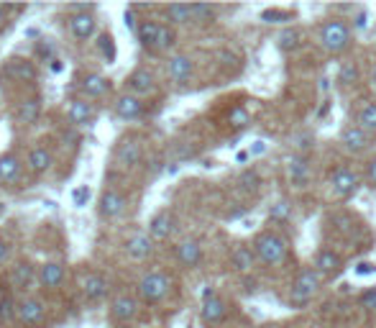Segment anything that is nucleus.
<instances>
[{
  "instance_id": "nucleus-8",
  "label": "nucleus",
  "mask_w": 376,
  "mask_h": 328,
  "mask_svg": "<svg viewBox=\"0 0 376 328\" xmlns=\"http://www.w3.org/2000/svg\"><path fill=\"white\" fill-rule=\"evenodd\" d=\"M126 211V195L118 190H105L97 200V213L103 218H118Z\"/></svg>"
},
{
  "instance_id": "nucleus-30",
  "label": "nucleus",
  "mask_w": 376,
  "mask_h": 328,
  "mask_svg": "<svg viewBox=\"0 0 376 328\" xmlns=\"http://www.w3.org/2000/svg\"><path fill=\"white\" fill-rule=\"evenodd\" d=\"M164 16L174 26H185V23L195 20L192 18V6H187V3H171V6L164 8Z\"/></svg>"
},
{
  "instance_id": "nucleus-10",
  "label": "nucleus",
  "mask_w": 376,
  "mask_h": 328,
  "mask_svg": "<svg viewBox=\"0 0 376 328\" xmlns=\"http://www.w3.org/2000/svg\"><path fill=\"white\" fill-rule=\"evenodd\" d=\"M44 318H47V313H44L42 300L28 298V300H23L21 305H18V321H21L26 328H39L44 323Z\"/></svg>"
},
{
  "instance_id": "nucleus-9",
  "label": "nucleus",
  "mask_w": 376,
  "mask_h": 328,
  "mask_svg": "<svg viewBox=\"0 0 376 328\" xmlns=\"http://www.w3.org/2000/svg\"><path fill=\"white\" fill-rule=\"evenodd\" d=\"M315 269L322 277H335V274L343 272V257L335 249H320L317 257H315Z\"/></svg>"
},
{
  "instance_id": "nucleus-7",
  "label": "nucleus",
  "mask_w": 376,
  "mask_h": 328,
  "mask_svg": "<svg viewBox=\"0 0 376 328\" xmlns=\"http://www.w3.org/2000/svg\"><path fill=\"white\" fill-rule=\"evenodd\" d=\"M341 144L348 154H363L371 146V134H366L361 126H348V129H343Z\"/></svg>"
},
{
  "instance_id": "nucleus-6",
  "label": "nucleus",
  "mask_w": 376,
  "mask_h": 328,
  "mask_svg": "<svg viewBox=\"0 0 376 328\" xmlns=\"http://www.w3.org/2000/svg\"><path fill=\"white\" fill-rule=\"evenodd\" d=\"M330 184H333V192L338 198L348 200L358 192L361 180H358V175H356L353 170H348V167H338V170L333 172V177H330Z\"/></svg>"
},
{
  "instance_id": "nucleus-29",
  "label": "nucleus",
  "mask_w": 376,
  "mask_h": 328,
  "mask_svg": "<svg viewBox=\"0 0 376 328\" xmlns=\"http://www.w3.org/2000/svg\"><path fill=\"white\" fill-rule=\"evenodd\" d=\"M108 293H110V285L103 274H90L87 280H85V295H87L92 303L103 300Z\"/></svg>"
},
{
  "instance_id": "nucleus-34",
  "label": "nucleus",
  "mask_w": 376,
  "mask_h": 328,
  "mask_svg": "<svg viewBox=\"0 0 376 328\" xmlns=\"http://www.w3.org/2000/svg\"><path fill=\"white\" fill-rule=\"evenodd\" d=\"M289 218H292V205L287 200H279L269 208V221H274V223H287Z\"/></svg>"
},
{
  "instance_id": "nucleus-35",
  "label": "nucleus",
  "mask_w": 376,
  "mask_h": 328,
  "mask_svg": "<svg viewBox=\"0 0 376 328\" xmlns=\"http://www.w3.org/2000/svg\"><path fill=\"white\" fill-rule=\"evenodd\" d=\"M358 77H361L358 64H356V62H343L341 72H338V82H341V85H356Z\"/></svg>"
},
{
  "instance_id": "nucleus-38",
  "label": "nucleus",
  "mask_w": 376,
  "mask_h": 328,
  "mask_svg": "<svg viewBox=\"0 0 376 328\" xmlns=\"http://www.w3.org/2000/svg\"><path fill=\"white\" fill-rule=\"evenodd\" d=\"M228 123H231L233 129H243V126L251 123V116H248V110L243 108V105H236V108H231V113H228Z\"/></svg>"
},
{
  "instance_id": "nucleus-25",
  "label": "nucleus",
  "mask_w": 376,
  "mask_h": 328,
  "mask_svg": "<svg viewBox=\"0 0 376 328\" xmlns=\"http://www.w3.org/2000/svg\"><path fill=\"white\" fill-rule=\"evenodd\" d=\"M253 262H256V252H253L251 246H236L231 252V264L236 272H251Z\"/></svg>"
},
{
  "instance_id": "nucleus-37",
  "label": "nucleus",
  "mask_w": 376,
  "mask_h": 328,
  "mask_svg": "<svg viewBox=\"0 0 376 328\" xmlns=\"http://www.w3.org/2000/svg\"><path fill=\"white\" fill-rule=\"evenodd\" d=\"M294 13L292 11H281V8H267L264 13H261V20L264 23H284V20H292Z\"/></svg>"
},
{
  "instance_id": "nucleus-39",
  "label": "nucleus",
  "mask_w": 376,
  "mask_h": 328,
  "mask_svg": "<svg viewBox=\"0 0 376 328\" xmlns=\"http://www.w3.org/2000/svg\"><path fill=\"white\" fill-rule=\"evenodd\" d=\"M39 108H42V105H39V100H36V98H31V100H26L21 108H18V118H21L23 123H34L36 116H39Z\"/></svg>"
},
{
  "instance_id": "nucleus-27",
  "label": "nucleus",
  "mask_w": 376,
  "mask_h": 328,
  "mask_svg": "<svg viewBox=\"0 0 376 328\" xmlns=\"http://www.w3.org/2000/svg\"><path fill=\"white\" fill-rule=\"evenodd\" d=\"M136 310H138V303L133 300L131 295H121V298L113 300V318H116L118 323L131 321V318L136 315Z\"/></svg>"
},
{
  "instance_id": "nucleus-14",
  "label": "nucleus",
  "mask_w": 376,
  "mask_h": 328,
  "mask_svg": "<svg viewBox=\"0 0 376 328\" xmlns=\"http://www.w3.org/2000/svg\"><path fill=\"white\" fill-rule=\"evenodd\" d=\"M287 172H289V180L292 184L297 187H308L310 182V159L305 154H292L287 162Z\"/></svg>"
},
{
  "instance_id": "nucleus-49",
  "label": "nucleus",
  "mask_w": 376,
  "mask_h": 328,
  "mask_svg": "<svg viewBox=\"0 0 376 328\" xmlns=\"http://www.w3.org/2000/svg\"><path fill=\"white\" fill-rule=\"evenodd\" d=\"M62 69H64V62L62 59H51V72H56V75H59Z\"/></svg>"
},
{
  "instance_id": "nucleus-2",
  "label": "nucleus",
  "mask_w": 376,
  "mask_h": 328,
  "mask_svg": "<svg viewBox=\"0 0 376 328\" xmlns=\"http://www.w3.org/2000/svg\"><path fill=\"white\" fill-rule=\"evenodd\" d=\"M322 285V274L315 269V266H308L297 274V280L292 282V290H289V305L292 308H305L315 295L320 293Z\"/></svg>"
},
{
  "instance_id": "nucleus-15",
  "label": "nucleus",
  "mask_w": 376,
  "mask_h": 328,
  "mask_svg": "<svg viewBox=\"0 0 376 328\" xmlns=\"http://www.w3.org/2000/svg\"><path fill=\"white\" fill-rule=\"evenodd\" d=\"M69 34L77 41H87L95 34V13H75L69 18Z\"/></svg>"
},
{
  "instance_id": "nucleus-46",
  "label": "nucleus",
  "mask_w": 376,
  "mask_h": 328,
  "mask_svg": "<svg viewBox=\"0 0 376 328\" xmlns=\"http://www.w3.org/2000/svg\"><path fill=\"white\" fill-rule=\"evenodd\" d=\"M376 272V264L371 262H361V264L356 266V274H374Z\"/></svg>"
},
{
  "instance_id": "nucleus-20",
  "label": "nucleus",
  "mask_w": 376,
  "mask_h": 328,
  "mask_svg": "<svg viewBox=\"0 0 376 328\" xmlns=\"http://www.w3.org/2000/svg\"><path fill=\"white\" fill-rule=\"evenodd\" d=\"M159 34H162V23H157V20H144L136 28L138 44L144 49H159Z\"/></svg>"
},
{
  "instance_id": "nucleus-16",
  "label": "nucleus",
  "mask_w": 376,
  "mask_h": 328,
  "mask_svg": "<svg viewBox=\"0 0 376 328\" xmlns=\"http://www.w3.org/2000/svg\"><path fill=\"white\" fill-rule=\"evenodd\" d=\"M126 252H128L131 259H136V262L149 259L151 252H154V239H151V236H144V233H136V236H131V239L126 241Z\"/></svg>"
},
{
  "instance_id": "nucleus-12",
  "label": "nucleus",
  "mask_w": 376,
  "mask_h": 328,
  "mask_svg": "<svg viewBox=\"0 0 376 328\" xmlns=\"http://www.w3.org/2000/svg\"><path fill=\"white\" fill-rule=\"evenodd\" d=\"M166 72H169L171 82H177V85H185V82H190L192 72H195V64H192L190 57L177 54V57H171V59L166 62Z\"/></svg>"
},
{
  "instance_id": "nucleus-11",
  "label": "nucleus",
  "mask_w": 376,
  "mask_h": 328,
  "mask_svg": "<svg viewBox=\"0 0 376 328\" xmlns=\"http://www.w3.org/2000/svg\"><path fill=\"white\" fill-rule=\"evenodd\" d=\"M174 228H177V221H174V216H171L169 211H159L157 216L149 221V236L154 241L169 239L171 233H174Z\"/></svg>"
},
{
  "instance_id": "nucleus-18",
  "label": "nucleus",
  "mask_w": 376,
  "mask_h": 328,
  "mask_svg": "<svg viewBox=\"0 0 376 328\" xmlns=\"http://www.w3.org/2000/svg\"><path fill=\"white\" fill-rule=\"evenodd\" d=\"M116 116L126 118V121L144 116V102H141V98L138 95H121L116 100Z\"/></svg>"
},
{
  "instance_id": "nucleus-33",
  "label": "nucleus",
  "mask_w": 376,
  "mask_h": 328,
  "mask_svg": "<svg viewBox=\"0 0 376 328\" xmlns=\"http://www.w3.org/2000/svg\"><path fill=\"white\" fill-rule=\"evenodd\" d=\"M358 126H361L366 134H376V102L363 105L361 113H358Z\"/></svg>"
},
{
  "instance_id": "nucleus-36",
  "label": "nucleus",
  "mask_w": 376,
  "mask_h": 328,
  "mask_svg": "<svg viewBox=\"0 0 376 328\" xmlns=\"http://www.w3.org/2000/svg\"><path fill=\"white\" fill-rule=\"evenodd\" d=\"M192 18L198 23H212L215 20V8L207 6V3H195L192 6Z\"/></svg>"
},
{
  "instance_id": "nucleus-32",
  "label": "nucleus",
  "mask_w": 376,
  "mask_h": 328,
  "mask_svg": "<svg viewBox=\"0 0 376 328\" xmlns=\"http://www.w3.org/2000/svg\"><path fill=\"white\" fill-rule=\"evenodd\" d=\"M302 31L300 28H284L279 34V49L284 52V54H289V52H297V49L302 47Z\"/></svg>"
},
{
  "instance_id": "nucleus-22",
  "label": "nucleus",
  "mask_w": 376,
  "mask_h": 328,
  "mask_svg": "<svg viewBox=\"0 0 376 328\" xmlns=\"http://www.w3.org/2000/svg\"><path fill=\"white\" fill-rule=\"evenodd\" d=\"M80 88H83V93H85V95H90V98H103V95H108V93H110V80H108V77L95 75V72H92V75L83 77Z\"/></svg>"
},
{
  "instance_id": "nucleus-52",
  "label": "nucleus",
  "mask_w": 376,
  "mask_h": 328,
  "mask_svg": "<svg viewBox=\"0 0 376 328\" xmlns=\"http://www.w3.org/2000/svg\"><path fill=\"white\" fill-rule=\"evenodd\" d=\"M256 290V280H246V293H253Z\"/></svg>"
},
{
  "instance_id": "nucleus-28",
  "label": "nucleus",
  "mask_w": 376,
  "mask_h": 328,
  "mask_svg": "<svg viewBox=\"0 0 376 328\" xmlns=\"http://www.w3.org/2000/svg\"><path fill=\"white\" fill-rule=\"evenodd\" d=\"M21 177V162L16 154H3L0 157V182H16V180Z\"/></svg>"
},
{
  "instance_id": "nucleus-45",
  "label": "nucleus",
  "mask_w": 376,
  "mask_h": 328,
  "mask_svg": "<svg viewBox=\"0 0 376 328\" xmlns=\"http://www.w3.org/2000/svg\"><path fill=\"white\" fill-rule=\"evenodd\" d=\"M361 305L376 313V287H371V290H366V293L361 295Z\"/></svg>"
},
{
  "instance_id": "nucleus-51",
  "label": "nucleus",
  "mask_w": 376,
  "mask_h": 328,
  "mask_svg": "<svg viewBox=\"0 0 376 328\" xmlns=\"http://www.w3.org/2000/svg\"><path fill=\"white\" fill-rule=\"evenodd\" d=\"M8 20V6H3V3H0V28H3V23H6Z\"/></svg>"
},
{
  "instance_id": "nucleus-17",
  "label": "nucleus",
  "mask_w": 376,
  "mask_h": 328,
  "mask_svg": "<svg viewBox=\"0 0 376 328\" xmlns=\"http://www.w3.org/2000/svg\"><path fill=\"white\" fill-rule=\"evenodd\" d=\"M6 75L13 77L16 82H34L36 77V67L31 64L28 59H21V57H16L6 64Z\"/></svg>"
},
{
  "instance_id": "nucleus-19",
  "label": "nucleus",
  "mask_w": 376,
  "mask_h": 328,
  "mask_svg": "<svg viewBox=\"0 0 376 328\" xmlns=\"http://www.w3.org/2000/svg\"><path fill=\"white\" fill-rule=\"evenodd\" d=\"M177 259L182 266H198L202 262V246L195 239H187L177 246Z\"/></svg>"
},
{
  "instance_id": "nucleus-1",
  "label": "nucleus",
  "mask_w": 376,
  "mask_h": 328,
  "mask_svg": "<svg viewBox=\"0 0 376 328\" xmlns=\"http://www.w3.org/2000/svg\"><path fill=\"white\" fill-rule=\"evenodd\" d=\"M317 39H320V47L325 49L328 54H343V52L351 47V28L346 20L330 18L320 26Z\"/></svg>"
},
{
  "instance_id": "nucleus-23",
  "label": "nucleus",
  "mask_w": 376,
  "mask_h": 328,
  "mask_svg": "<svg viewBox=\"0 0 376 328\" xmlns=\"http://www.w3.org/2000/svg\"><path fill=\"white\" fill-rule=\"evenodd\" d=\"M118 162L123 164L126 170L136 167V164L141 162V144H138L136 139H126V141L118 146Z\"/></svg>"
},
{
  "instance_id": "nucleus-31",
  "label": "nucleus",
  "mask_w": 376,
  "mask_h": 328,
  "mask_svg": "<svg viewBox=\"0 0 376 328\" xmlns=\"http://www.w3.org/2000/svg\"><path fill=\"white\" fill-rule=\"evenodd\" d=\"M13 285L16 290H28L31 287V282H34V266L28 264V262H18V264L13 266Z\"/></svg>"
},
{
  "instance_id": "nucleus-5",
  "label": "nucleus",
  "mask_w": 376,
  "mask_h": 328,
  "mask_svg": "<svg viewBox=\"0 0 376 328\" xmlns=\"http://www.w3.org/2000/svg\"><path fill=\"white\" fill-rule=\"evenodd\" d=\"M200 315H202V321L210 323V326L226 321L228 305L212 287H205V290H202V308H200Z\"/></svg>"
},
{
  "instance_id": "nucleus-41",
  "label": "nucleus",
  "mask_w": 376,
  "mask_h": 328,
  "mask_svg": "<svg viewBox=\"0 0 376 328\" xmlns=\"http://www.w3.org/2000/svg\"><path fill=\"white\" fill-rule=\"evenodd\" d=\"M177 44V34H174V28L162 23V34H159V52H166Z\"/></svg>"
},
{
  "instance_id": "nucleus-3",
  "label": "nucleus",
  "mask_w": 376,
  "mask_h": 328,
  "mask_svg": "<svg viewBox=\"0 0 376 328\" xmlns=\"http://www.w3.org/2000/svg\"><path fill=\"white\" fill-rule=\"evenodd\" d=\"M253 252H256V259H261L267 266H277L287 259V241L279 233L264 231L253 239Z\"/></svg>"
},
{
  "instance_id": "nucleus-40",
  "label": "nucleus",
  "mask_w": 376,
  "mask_h": 328,
  "mask_svg": "<svg viewBox=\"0 0 376 328\" xmlns=\"http://www.w3.org/2000/svg\"><path fill=\"white\" fill-rule=\"evenodd\" d=\"M97 49L103 52L105 62L116 59V44H113V36H110V34H100V36H97Z\"/></svg>"
},
{
  "instance_id": "nucleus-47",
  "label": "nucleus",
  "mask_w": 376,
  "mask_h": 328,
  "mask_svg": "<svg viewBox=\"0 0 376 328\" xmlns=\"http://www.w3.org/2000/svg\"><path fill=\"white\" fill-rule=\"evenodd\" d=\"M366 180H369L371 187H376V157L369 162V170H366Z\"/></svg>"
},
{
  "instance_id": "nucleus-56",
  "label": "nucleus",
  "mask_w": 376,
  "mask_h": 328,
  "mask_svg": "<svg viewBox=\"0 0 376 328\" xmlns=\"http://www.w3.org/2000/svg\"><path fill=\"white\" fill-rule=\"evenodd\" d=\"M3 213H6V205H3V203H0V216H3Z\"/></svg>"
},
{
  "instance_id": "nucleus-57",
  "label": "nucleus",
  "mask_w": 376,
  "mask_h": 328,
  "mask_svg": "<svg viewBox=\"0 0 376 328\" xmlns=\"http://www.w3.org/2000/svg\"><path fill=\"white\" fill-rule=\"evenodd\" d=\"M374 85H376V67H374Z\"/></svg>"
},
{
  "instance_id": "nucleus-4",
  "label": "nucleus",
  "mask_w": 376,
  "mask_h": 328,
  "mask_svg": "<svg viewBox=\"0 0 376 328\" xmlns=\"http://www.w3.org/2000/svg\"><path fill=\"white\" fill-rule=\"evenodd\" d=\"M169 277H166L164 272H149L141 277V282H138V295L144 298L146 303H162L169 295Z\"/></svg>"
},
{
  "instance_id": "nucleus-53",
  "label": "nucleus",
  "mask_w": 376,
  "mask_h": 328,
  "mask_svg": "<svg viewBox=\"0 0 376 328\" xmlns=\"http://www.w3.org/2000/svg\"><path fill=\"white\" fill-rule=\"evenodd\" d=\"M328 108H330V102H328V100H325V105H322V108H320V110H317V116H320V118H322V116H325V113H328Z\"/></svg>"
},
{
  "instance_id": "nucleus-24",
  "label": "nucleus",
  "mask_w": 376,
  "mask_h": 328,
  "mask_svg": "<svg viewBox=\"0 0 376 328\" xmlns=\"http://www.w3.org/2000/svg\"><path fill=\"white\" fill-rule=\"evenodd\" d=\"M51 164H54V159H51V151H49L47 146H36V149L28 151V167H31L34 175L49 172L51 170Z\"/></svg>"
},
{
  "instance_id": "nucleus-59",
  "label": "nucleus",
  "mask_w": 376,
  "mask_h": 328,
  "mask_svg": "<svg viewBox=\"0 0 376 328\" xmlns=\"http://www.w3.org/2000/svg\"><path fill=\"white\" fill-rule=\"evenodd\" d=\"M264 328H277V326H264Z\"/></svg>"
},
{
  "instance_id": "nucleus-58",
  "label": "nucleus",
  "mask_w": 376,
  "mask_h": 328,
  "mask_svg": "<svg viewBox=\"0 0 376 328\" xmlns=\"http://www.w3.org/2000/svg\"><path fill=\"white\" fill-rule=\"evenodd\" d=\"M308 328H320V326H308Z\"/></svg>"
},
{
  "instance_id": "nucleus-48",
  "label": "nucleus",
  "mask_w": 376,
  "mask_h": 328,
  "mask_svg": "<svg viewBox=\"0 0 376 328\" xmlns=\"http://www.w3.org/2000/svg\"><path fill=\"white\" fill-rule=\"evenodd\" d=\"M356 28H366V11H358V16H356Z\"/></svg>"
},
{
  "instance_id": "nucleus-26",
  "label": "nucleus",
  "mask_w": 376,
  "mask_h": 328,
  "mask_svg": "<svg viewBox=\"0 0 376 328\" xmlns=\"http://www.w3.org/2000/svg\"><path fill=\"white\" fill-rule=\"evenodd\" d=\"M42 285L47 287V290H56V287L64 282V266L59 264V262H47V264L42 266Z\"/></svg>"
},
{
  "instance_id": "nucleus-54",
  "label": "nucleus",
  "mask_w": 376,
  "mask_h": 328,
  "mask_svg": "<svg viewBox=\"0 0 376 328\" xmlns=\"http://www.w3.org/2000/svg\"><path fill=\"white\" fill-rule=\"evenodd\" d=\"M264 151V141H256V146H253V154H261Z\"/></svg>"
},
{
  "instance_id": "nucleus-42",
  "label": "nucleus",
  "mask_w": 376,
  "mask_h": 328,
  "mask_svg": "<svg viewBox=\"0 0 376 328\" xmlns=\"http://www.w3.org/2000/svg\"><path fill=\"white\" fill-rule=\"evenodd\" d=\"M241 187L243 190H259V184H261V177H259V172H253V170H246L243 175H241Z\"/></svg>"
},
{
  "instance_id": "nucleus-21",
  "label": "nucleus",
  "mask_w": 376,
  "mask_h": 328,
  "mask_svg": "<svg viewBox=\"0 0 376 328\" xmlns=\"http://www.w3.org/2000/svg\"><path fill=\"white\" fill-rule=\"evenodd\" d=\"M67 118L72 126H87V123L95 118V108L85 100H72L67 108Z\"/></svg>"
},
{
  "instance_id": "nucleus-43",
  "label": "nucleus",
  "mask_w": 376,
  "mask_h": 328,
  "mask_svg": "<svg viewBox=\"0 0 376 328\" xmlns=\"http://www.w3.org/2000/svg\"><path fill=\"white\" fill-rule=\"evenodd\" d=\"M90 195H92V192H90L87 184H80L77 190H72V203H75L77 208H85V205L90 203Z\"/></svg>"
},
{
  "instance_id": "nucleus-55",
  "label": "nucleus",
  "mask_w": 376,
  "mask_h": 328,
  "mask_svg": "<svg viewBox=\"0 0 376 328\" xmlns=\"http://www.w3.org/2000/svg\"><path fill=\"white\" fill-rule=\"evenodd\" d=\"M126 26L133 28V16H131V11H128V13H126Z\"/></svg>"
},
{
  "instance_id": "nucleus-44",
  "label": "nucleus",
  "mask_w": 376,
  "mask_h": 328,
  "mask_svg": "<svg viewBox=\"0 0 376 328\" xmlns=\"http://www.w3.org/2000/svg\"><path fill=\"white\" fill-rule=\"evenodd\" d=\"M16 315V303H13V298H3L0 300V321H11Z\"/></svg>"
},
{
  "instance_id": "nucleus-13",
  "label": "nucleus",
  "mask_w": 376,
  "mask_h": 328,
  "mask_svg": "<svg viewBox=\"0 0 376 328\" xmlns=\"http://www.w3.org/2000/svg\"><path fill=\"white\" fill-rule=\"evenodd\" d=\"M126 85H128L131 95H146V93H151L154 90V85H157V80H154V75H151L146 67H138L133 69L128 75V80H126Z\"/></svg>"
},
{
  "instance_id": "nucleus-50",
  "label": "nucleus",
  "mask_w": 376,
  "mask_h": 328,
  "mask_svg": "<svg viewBox=\"0 0 376 328\" xmlns=\"http://www.w3.org/2000/svg\"><path fill=\"white\" fill-rule=\"evenodd\" d=\"M6 257H8V244L3 239H0V264L6 262Z\"/></svg>"
}]
</instances>
